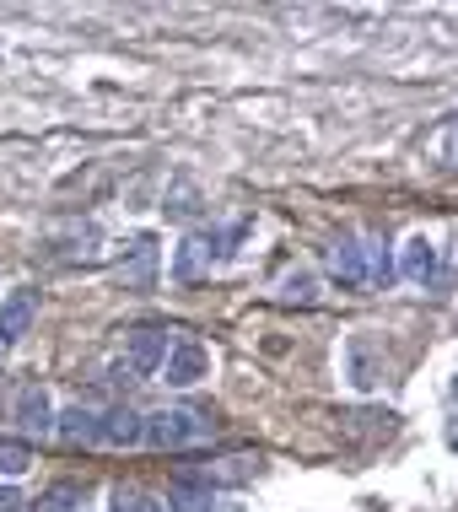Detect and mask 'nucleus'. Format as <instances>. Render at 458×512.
<instances>
[{
    "mask_svg": "<svg viewBox=\"0 0 458 512\" xmlns=\"http://www.w3.org/2000/svg\"><path fill=\"white\" fill-rule=\"evenodd\" d=\"M38 512H81V486H76V480L49 486L44 496H38Z\"/></svg>",
    "mask_w": 458,
    "mask_h": 512,
    "instance_id": "nucleus-14",
    "label": "nucleus"
},
{
    "mask_svg": "<svg viewBox=\"0 0 458 512\" xmlns=\"http://www.w3.org/2000/svg\"><path fill=\"white\" fill-rule=\"evenodd\" d=\"M33 324H38V292H11L6 302H0V345H17L33 335Z\"/></svg>",
    "mask_w": 458,
    "mask_h": 512,
    "instance_id": "nucleus-6",
    "label": "nucleus"
},
{
    "mask_svg": "<svg viewBox=\"0 0 458 512\" xmlns=\"http://www.w3.org/2000/svg\"><path fill=\"white\" fill-rule=\"evenodd\" d=\"M216 265H221V232H189V238L173 248V281H184V286L205 281Z\"/></svg>",
    "mask_w": 458,
    "mask_h": 512,
    "instance_id": "nucleus-2",
    "label": "nucleus"
},
{
    "mask_svg": "<svg viewBox=\"0 0 458 512\" xmlns=\"http://www.w3.org/2000/svg\"><path fill=\"white\" fill-rule=\"evenodd\" d=\"M97 442H114V448H135L141 442V415L130 405H114L103 415V426H97Z\"/></svg>",
    "mask_w": 458,
    "mask_h": 512,
    "instance_id": "nucleus-10",
    "label": "nucleus"
},
{
    "mask_svg": "<svg viewBox=\"0 0 458 512\" xmlns=\"http://www.w3.org/2000/svg\"><path fill=\"white\" fill-rule=\"evenodd\" d=\"M124 351H130V372H135V378H151V372H162L168 335H162V329H130V335H124Z\"/></svg>",
    "mask_w": 458,
    "mask_h": 512,
    "instance_id": "nucleus-7",
    "label": "nucleus"
},
{
    "mask_svg": "<svg viewBox=\"0 0 458 512\" xmlns=\"http://www.w3.org/2000/svg\"><path fill=\"white\" fill-rule=\"evenodd\" d=\"M33 469V442L27 437H0V480H17Z\"/></svg>",
    "mask_w": 458,
    "mask_h": 512,
    "instance_id": "nucleus-12",
    "label": "nucleus"
},
{
    "mask_svg": "<svg viewBox=\"0 0 458 512\" xmlns=\"http://www.w3.org/2000/svg\"><path fill=\"white\" fill-rule=\"evenodd\" d=\"M17 507H22V496L11 491V486H0V512H17Z\"/></svg>",
    "mask_w": 458,
    "mask_h": 512,
    "instance_id": "nucleus-17",
    "label": "nucleus"
},
{
    "mask_svg": "<svg viewBox=\"0 0 458 512\" xmlns=\"http://www.w3.org/2000/svg\"><path fill=\"white\" fill-rule=\"evenodd\" d=\"M200 378H211V351L200 340H178L168 356H162V383L168 389H194Z\"/></svg>",
    "mask_w": 458,
    "mask_h": 512,
    "instance_id": "nucleus-3",
    "label": "nucleus"
},
{
    "mask_svg": "<svg viewBox=\"0 0 458 512\" xmlns=\"http://www.w3.org/2000/svg\"><path fill=\"white\" fill-rule=\"evenodd\" d=\"M162 507H168V512H211V507H216V496H211V486H194V480H173L168 496H162Z\"/></svg>",
    "mask_w": 458,
    "mask_h": 512,
    "instance_id": "nucleus-11",
    "label": "nucleus"
},
{
    "mask_svg": "<svg viewBox=\"0 0 458 512\" xmlns=\"http://www.w3.org/2000/svg\"><path fill=\"white\" fill-rule=\"evenodd\" d=\"M11 421L22 426V432H54V399L44 383H27V389H17V399H11Z\"/></svg>",
    "mask_w": 458,
    "mask_h": 512,
    "instance_id": "nucleus-5",
    "label": "nucleus"
},
{
    "mask_svg": "<svg viewBox=\"0 0 458 512\" xmlns=\"http://www.w3.org/2000/svg\"><path fill=\"white\" fill-rule=\"evenodd\" d=\"M329 275H335L340 292H362L367 286V248L345 232V238H335V248H329Z\"/></svg>",
    "mask_w": 458,
    "mask_h": 512,
    "instance_id": "nucleus-4",
    "label": "nucleus"
},
{
    "mask_svg": "<svg viewBox=\"0 0 458 512\" xmlns=\"http://www.w3.org/2000/svg\"><path fill=\"white\" fill-rule=\"evenodd\" d=\"M318 297V275L313 270H291L281 281V302H313Z\"/></svg>",
    "mask_w": 458,
    "mask_h": 512,
    "instance_id": "nucleus-15",
    "label": "nucleus"
},
{
    "mask_svg": "<svg viewBox=\"0 0 458 512\" xmlns=\"http://www.w3.org/2000/svg\"><path fill=\"white\" fill-rule=\"evenodd\" d=\"M108 512H168L162 507V496H151L141 486H114V496H108Z\"/></svg>",
    "mask_w": 458,
    "mask_h": 512,
    "instance_id": "nucleus-13",
    "label": "nucleus"
},
{
    "mask_svg": "<svg viewBox=\"0 0 458 512\" xmlns=\"http://www.w3.org/2000/svg\"><path fill=\"white\" fill-rule=\"evenodd\" d=\"M211 432V421H200L194 410H151L141 415V442L151 448H189V442H200Z\"/></svg>",
    "mask_w": 458,
    "mask_h": 512,
    "instance_id": "nucleus-1",
    "label": "nucleus"
},
{
    "mask_svg": "<svg viewBox=\"0 0 458 512\" xmlns=\"http://www.w3.org/2000/svg\"><path fill=\"white\" fill-rule=\"evenodd\" d=\"M399 275L415 281V286H426L437 275V243L426 238V232H415V238L405 243V254H399Z\"/></svg>",
    "mask_w": 458,
    "mask_h": 512,
    "instance_id": "nucleus-8",
    "label": "nucleus"
},
{
    "mask_svg": "<svg viewBox=\"0 0 458 512\" xmlns=\"http://www.w3.org/2000/svg\"><path fill=\"white\" fill-rule=\"evenodd\" d=\"M97 426H103V415L87 410V405H71V410H54V437L60 442H97Z\"/></svg>",
    "mask_w": 458,
    "mask_h": 512,
    "instance_id": "nucleus-9",
    "label": "nucleus"
},
{
    "mask_svg": "<svg viewBox=\"0 0 458 512\" xmlns=\"http://www.w3.org/2000/svg\"><path fill=\"white\" fill-rule=\"evenodd\" d=\"M162 211H168L173 221H189L194 211H200V195H194V184H178L173 195H168V205H162Z\"/></svg>",
    "mask_w": 458,
    "mask_h": 512,
    "instance_id": "nucleus-16",
    "label": "nucleus"
}]
</instances>
